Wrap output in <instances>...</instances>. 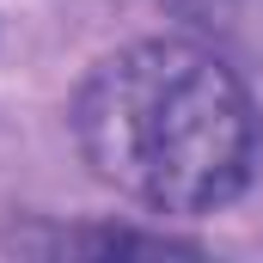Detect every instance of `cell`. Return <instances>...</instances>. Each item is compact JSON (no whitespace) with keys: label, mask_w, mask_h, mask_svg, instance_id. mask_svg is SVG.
<instances>
[{"label":"cell","mask_w":263,"mask_h":263,"mask_svg":"<svg viewBox=\"0 0 263 263\" xmlns=\"http://www.w3.org/2000/svg\"><path fill=\"white\" fill-rule=\"evenodd\" d=\"M172 12H178L196 37L257 43L263 49V0H172Z\"/></svg>","instance_id":"3957f363"},{"label":"cell","mask_w":263,"mask_h":263,"mask_svg":"<svg viewBox=\"0 0 263 263\" xmlns=\"http://www.w3.org/2000/svg\"><path fill=\"white\" fill-rule=\"evenodd\" d=\"M12 257H43V263H80V257H202V245L147 233L123 220H55V214H25L0 233Z\"/></svg>","instance_id":"7a4b0ae2"},{"label":"cell","mask_w":263,"mask_h":263,"mask_svg":"<svg viewBox=\"0 0 263 263\" xmlns=\"http://www.w3.org/2000/svg\"><path fill=\"white\" fill-rule=\"evenodd\" d=\"M67 129L98 184L153 214H214L263 165L257 98L202 37H135L98 55Z\"/></svg>","instance_id":"6da1fadb"}]
</instances>
